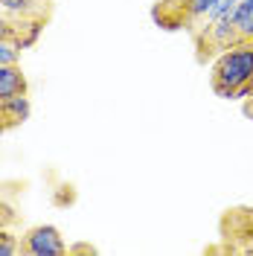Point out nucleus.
<instances>
[{"label": "nucleus", "mask_w": 253, "mask_h": 256, "mask_svg": "<svg viewBox=\"0 0 253 256\" xmlns=\"http://www.w3.org/2000/svg\"><path fill=\"white\" fill-rule=\"evenodd\" d=\"M236 26H233V18H222V20H212L210 24V44L216 47H230L236 41Z\"/></svg>", "instance_id": "5"}, {"label": "nucleus", "mask_w": 253, "mask_h": 256, "mask_svg": "<svg viewBox=\"0 0 253 256\" xmlns=\"http://www.w3.org/2000/svg\"><path fill=\"white\" fill-rule=\"evenodd\" d=\"M218 6V0H186V18L198 20V18H210V12Z\"/></svg>", "instance_id": "7"}, {"label": "nucleus", "mask_w": 253, "mask_h": 256, "mask_svg": "<svg viewBox=\"0 0 253 256\" xmlns=\"http://www.w3.org/2000/svg\"><path fill=\"white\" fill-rule=\"evenodd\" d=\"M212 90L218 99H227V102H236V88H230V84H222V82H212Z\"/></svg>", "instance_id": "12"}, {"label": "nucleus", "mask_w": 253, "mask_h": 256, "mask_svg": "<svg viewBox=\"0 0 253 256\" xmlns=\"http://www.w3.org/2000/svg\"><path fill=\"white\" fill-rule=\"evenodd\" d=\"M67 250L64 236L58 227L52 224H38L24 236V254L30 256H62Z\"/></svg>", "instance_id": "2"}, {"label": "nucleus", "mask_w": 253, "mask_h": 256, "mask_svg": "<svg viewBox=\"0 0 253 256\" xmlns=\"http://www.w3.org/2000/svg\"><path fill=\"white\" fill-rule=\"evenodd\" d=\"M41 30H44V24H38V20H35V24H30V30L24 32V38H18V47H20V50L32 47V44L38 41V35H41Z\"/></svg>", "instance_id": "11"}, {"label": "nucleus", "mask_w": 253, "mask_h": 256, "mask_svg": "<svg viewBox=\"0 0 253 256\" xmlns=\"http://www.w3.org/2000/svg\"><path fill=\"white\" fill-rule=\"evenodd\" d=\"M236 6H238V0H218V6L210 12V24L212 20H222V18H233Z\"/></svg>", "instance_id": "9"}, {"label": "nucleus", "mask_w": 253, "mask_h": 256, "mask_svg": "<svg viewBox=\"0 0 253 256\" xmlns=\"http://www.w3.org/2000/svg\"><path fill=\"white\" fill-rule=\"evenodd\" d=\"M26 94V76L18 64H0V99Z\"/></svg>", "instance_id": "3"}, {"label": "nucleus", "mask_w": 253, "mask_h": 256, "mask_svg": "<svg viewBox=\"0 0 253 256\" xmlns=\"http://www.w3.org/2000/svg\"><path fill=\"white\" fill-rule=\"evenodd\" d=\"M158 3H163V0H158Z\"/></svg>", "instance_id": "16"}, {"label": "nucleus", "mask_w": 253, "mask_h": 256, "mask_svg": "<svg viewBox=\"0 0 253 256\" xmlns=\"http://www.w3.org/2000/svg\"><path fill=\"white\" fill-rule=\"evenodd\" d=\"M0 6L9 9V12H26L30 9V0H0Z\"/></svg>", "instance_id": "13"}, {"label": "nucleus", "mask_w": 253, "mask_h": 256, "mask_svg": "<svg viewBox=\"0 0 253 256\" xmlns=\"http://www.w3.org/2000/svg\"><path fill=\"white\" fill-rule=\"evenodd\" d=\"M20 250V244L12 233H6V230H0V256H15Z\"/></svg>", "instance_id": "10"}, {"label": "nucleus", "mask_w": 253, "mask_h": 256, "mask_svg": "<svg viewBox=\"0 0 253 256\" xmlns=\"http://www.w3.org/2000/svg\"><path fill=\"white\" fill-rule=\"evenodd\" d=\"M32 114V105H30V96L20 94V96H9V99H3V105H0V116L6 120V126H20V122H26Z\"/></svg>", "instance_id": "4"}, {"label": "nucleus", "mask_w": 253, "mask_h": 256, "mask_svg": "<svg viewBox=\"0 0 253 256\" xmlns=\"http://www.w3.org/2000/svg\"><path fill=\"white\" fill-rule=\"evenodd\" d=\"M12 38H15V30H12V24L0 18V41H12Z\"/></svg>", "instance_id": "14"}, {"label": "nucleus", "mask_w": 253, "mask_h": 256, "mask_svg": "<svg viewBox=\"0 0 253 256\" xmlns=\"http://www.w3.org/2000/svg\"><path fill=\"white\" fill-rule=\"evenodd\" d=\"M20 47L18 41H0V64H18Z\"/></svg>", "instance_id": "8"}, {"label": "nucleus", "mask_w": 253, "mask_h": 256, "mask_svg": "<svg viewBox=\"0 0 253 256\" xmlns=\"http://www.w3.org/2000/svg\"><path fill=\"white\" fill-rule=\"evenodd\" d=\"M0 105H3V99H0Z\"/></svg>", "instance_id": "15"}, {"label": "nucleus", "mask_w": 253, "mask_h": 256, "mask_svg": "<svg viewBox=\"0 0 253 256\" xmlns=\"http://www.w3.org/2000/svg\"><path fill=\"white\" fill-rule=\"evenodd\" d=\"M212 82L230 88L253 82V44H230L212 67Z\"/></svg>", "instance_id": "1"}, {"label": "nucleus", "mask_w": 253, "mask_h": 256, "mask_svg": "<svg viewBox=\"0 0 253 256\" xmlns=\"http://www.w3.org/2000/svg\"><path fill=\"white\" fill-rule=\"evenodd\" d=\"M233 26L238 38H253V0H238L236 12H233Z\"/></svg>", "instance_id": "6"}]
</instances>
